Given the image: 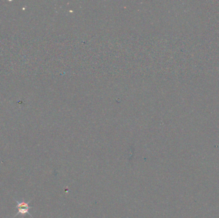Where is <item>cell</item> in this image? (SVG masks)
I'll use <instances>...</instances> for the list:
<instances>
[{"instance_id": "1", "label": "cell", "mask_w": 219, "mask_h": 218, "mask_svg": "<svg viewBox=\"0 0 219 218\" xmlns=\"http://www.w3.org/2000/svg\"><path fill=\"white\" fill-rule=\"evenodd\" d=\"M16 202L17 203V208H18V213H17L15 216H14V217H16L17 216H18V215H19V214L21 215V216H23V215L26 214H29L31 217H33V216H32V214H31L29 212L30 209H31V207L29 206V203H30V201L28 202H25L24 200H22V202H19V201L16 200Z\"/></svg>"}]
</instances>
